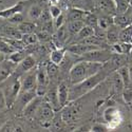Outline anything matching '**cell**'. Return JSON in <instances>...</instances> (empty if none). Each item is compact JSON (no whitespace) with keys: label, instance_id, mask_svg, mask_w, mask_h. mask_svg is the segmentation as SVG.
Instances as JSON below:
<instances>
[{"label":"cell","instance_id":"484cf974","mask_svg":"<svg viewBox=\"0 0 132 132\" xmlns=\"http://www.w3.org/2000/svg\"><path fill=\"white\" fill-rule=\"evenodd\" d=\"M117 73L119 74L120 78L123 80V84H124V88H128V87H132V84L130 81V77H129V70L127 67L123 65L120 67L118 70H117Z\"/></svg>","mask_w":132,"mask_h":132},{"label":"cell","instance_id":"4316f807","mask_svg":"<svg viewBox=\"0 0 132 132\" xmlns=\"http://www.w3.org/2000/svg\"><path fill=\"white\" fill-rule=\"evenodd\" d=\"M42 11H43V9H42V6L40 4H38V3L33 4L30 7V10H29V17H30V19H32V20H38L40 15H41V13H42Z\"/></svg>","mask_w":132,"mask_h":132},{"label":"cell","instance_id":"8992f818","mask_svg":"<svg viewBox=\"0 0 132 132\" xmlns=\"http://www.w3.org/2000/svg\"><path fill=\"white\" fill-rule=\"evenodd\" d=\"M36 65V60H35V58L32 56L31 54H29V55H27V56L24 57V59L21 61V62H19L18 64H17V68H16V70H15V72L14 73H17V75L18 76H20L21 74H26V73H28V72H30L33 68H34Z\"/></svg>","mask_w":132,"mask_h":132},{"label":"cell","instance_id":"7a4b0ae2","mask_svg":"<svg viewBox=\"0 0 132 132\" xmlns=\"http://www.w3.org/2000/svg\"><path fill=\"white\" fill-rule=\"evenodd\" d=\"M106 76L107 75L104 72H102V69H101L97 73L93 74L92 76H90V77L86 78L81 82L76 84L71 89V92L69 94V101H73L75 98L86 94L87 92H89L90 90L93 89V88H95L103 79H105Z\"/></svg>","mask_w":132,"mask_h":132},{"label":"cell","instance_id":"44dd1931","mask_svg":"<svg viewBox=\"0 0 132 132\" xmlns=\"http://www.w3.org/2000/svg\"><path fill=\"white\" fill-rule=\"evenodd\" d=\"M84 26H85L84 20H73V21H68L67 23L70 35H76Z\"/></svg>","mask_w":132,"mask_h":132},{"label":"cell","instance_id":"e0dca14e","mask_svg":"<svg viewBox=\"0 0 132 132\" xmlns=\"http://www.w3.org/2000/svg\"><path fill=\"white\" fill-rule=\"evenodd\" d=\"M87 12L82 9H78V7H71L69 10V12L67 14V18L68 21H73V20H84L85 16H86Z\"/></svg>","mask_w":132,"mask_h":132},{"label":"cell","instance_id":"30bf717a","mask_svg":"<svg viewBox=\"0 0 132 132\" xmlns=\"http://www.w3.org/2000/svg\"><path fill=\"white\" fill-rule=\"evenodd\" d=\"M21 81V91H30L36 89V72L34 73H29L24 75Z\"/></svg>","mask_w":132,"mask_h":132},{"label":"cell","instance_id":"52a82bcc","mask_svg":"<svg viewBox=\"0 0 132 132\" xmlns=\"http://www.w3.org/2000/svg\"><path fill=\"white\" fill-rule=\"evenodd\" d=\"M17 68V64L12 62L11 60H3L0 62V84L9 78L11 75H13Z\"/></svg>","mask_w":132,"mask_h":132},{"label":"cell","instance_id":"ab89813d","mask_svg":"<svg viewBox=\"0 0 132 132\" xmlns=\"http://www.w3.org/2000/svg\"><path fill=\"white\" fill-rule=\"evenodd\" d=\"M130 6L132 7V0H130Z\"/></svg>","mask_w":132,"mask_h":132},{"label":"cell","instance_id":"603a6c76","mask_svg":"<svg viewBox=\"0 0 132 132\" xmlns=\"http://www.w3.org/2000/svg\"><path fill=\"white\" fill-rule=\"evenodd\" d=\"M15 51H17V50L6 40V38H4V37L0 38V53H2L4 55H10V54L14 53Z\"/></svg>","mask_w":132,"mask_h":132},{"label":"cell","instance_id":"cb8c5ba5","mask_svg":"<svg viewBox=\"0 0 132 132\" xmlns=\"http://www.w3.org/2000/svg\"><path fill=\"white\" fill-rule=\"evenodd\" d=\"M27 55H29V54H27V52L24 51V49H22V50H17V51H15L14 53L10 54L9 57H7V59L11 60L12 62H14V63H16V64H18L19 62H21V61L24 59V57L27 56Z\"/></svg>","mask_w":132,"mask_h":132},{"label":"cell","instance_id":"8d00e7d4","mask_svg":"<svg viewBox=\"0 0 132 132\" xmlns=\"http://www.w3.org/2000/svg\"><path fill=\"white\" fill-rule=\"evenodd\" d=\"M92 131L93 132H105V131H108V129L102 124H96L92 127Z\"/></svg>","mask_w":132,"mask_h":132},{"label":"cell","instance_id":"6da1fadb","mask_svg":"<svg viewBox=\"0 0 132 132\" xmlns=\"http://www.w3.org/2000/svg\"><path fill=\"white\" fill-rule=\"evenodd\" d=\"M104 63L93 62L88 60H81L77 63L73 64V67L70 70V81L73 85L79 84L86 78L90 77L93 74L97 73L101 69H103Z\"/></svg>","mask_w":132,"mask_h":132},{"label":"cell","instance_id":"4dcf8cb0","mask_svg":"<svg viewBox=\"0 0 132 132\" xmlns=\"http://www.w3.org/2000/svg\"><path fill=\"white\" fill-rule=\"evenodd\" d=\"M7 20H9V22L13 23V24H19L20 22H22L23 21V16H22L21 13H16V14L11 16Z\"/></svg>","mask_w":132,"mask_h":132},{"label":"cell","instance_id":"f1b7e54d","mask_svg":"<svg viewBox=\"0 0 132 132\" xmlns=\"http://www.w3.org/2000/svg\"><path fill=\"white\" fill-rule=\"evenodd\" d=\"M97 21H98V19L96 18L95 15H93V14H91L89 12H87V14H86V16L84 18V22H85L86 26H89V27H91V28H93L95 30V28L98 26Z\"/></svg>","mask_w":132,"mask_h":132},{"label":"cell","instance_id":"60d3db41","mask_svg":"<svg viewBox=\"0 0 132 132\" xmlns=\"http://www.w3.org/2000/svg\"><path fill=\"white\" fill-rule=\"evenodd\" d=\"M131 24H132V14H131Z\"/></svg>","mask_w":132,"mask_h":132},{"label":"cell","instance_id":"74e56055","mask_svg":"<svg viewBox=\"0 0 132 132\" xmlns=\"http://www.w3.org/2000/svg\"><path fill=\"white\" fill-rule=\"evenodd\" d=\"M128 70H129V77H130V81H131V84H132V65L128 68Z\"/></svg>","mask_w":132,"mask_h":132},{"label":"cell","instance_id":"e575fe53","mask_svg":"<svg viewBox=\"0 0 132 132\" xmlns=\"http://www.w3.org/2000/svg\"><path fill=\"white\" fill-rule=\"evenodd\" d=\"M64 15L61 13L56 19H54V27H55V30L58 29L59 27H61L63 23H64Z\"/></svg>","mask_w":132,"mask_h":132},{"label":"cell","instance_id":"9a60e30c","mask_svg":"<svg viewBox=\"0 0 132 132\" xmlns=\"http://www.w3.org/2000/svg\"><path fill=\"white\" fill-rule=\"evenodd\" d=\"M49 75L47 73V69L43 67H39L36 71V82L38 87H48L49 84ZM36 86V87H37Z\"/></svg>","mask_w":132,"mask_h":132},{"label":"cell","instance_id":"83f0119b","mask_svg":"<svg viewBox=\"0 0 132 132\" xmlns=\"http://www.w3.org/2000/svg\"><path fill=\"white\" fill-rule=\"evenodd\" d=\"M21 40L23 41L26 47H28V46L34 45V43H37L38 37H37V34H35V33H30V34H23L22 37H21Z\"/></svg>","mask_w":132,"mask_h":132},{"label":"cell","instance_id":"5bb4252c","mask_svg":"<svg viewBox=\"0 0 132 132\" xmlns=\"http://www.w3.org/2000/svg\"><path fill=\"white\" fill-rule=\"evenodd\" d=\"M120 28H118L116 24L112 23L110 24V27L107 29V33H106V37L108 39V41L110 43H112V45H114V43L118 42L119 41V30Z\"/></svg>","mask_w":132,"mask_h":132},{"label":"cell","instance_id":"d590c367","mask_svg":"<svg viewBox=\"0 0 132 132\" xmlns=\"http://www.w3.org/2000/svg\"><path fill=\"white\" fill-rule=\"evenodd\" d=\"M37 37H38V40H45V41H47V40H50L52 38V34H50V33L41 30V32L37 34Z\"/></svg>","mask_w":132,"mask_h":132},{"label":"cell","instance_id":"4fadbf2b","mask_svg":"<svg viewBox=\"0 0 132 132\" xmlns=\"http://www.w3.org/2000/svg\"><path fill=\"white\" fill-rule=\"evenodd\" d=\"M69 88L65 82H61L58 87H57V95H58V101H59V106L60 108L64 107L67 105V103L69 102Z\"/></svg>","mask_w":132,"mask_h":132},{"label":"cell","instance_id":"ac0fdd59","mask_svg":"<svg viewBox=\"0 0 132 132\" xmlns=\"http://www.w3.org/2000/svg\"><path fill=\"white\" fill-rule=\"evenodd\" d=\"M47 101L48 103L52 106L54 110H58L60 109L59 106V101H58V95H57V89H51L47 92Z\"/></svg>","mask_w":132,"mask_h":132},{"label":"cell","instance_id":"836d02e7","mask_svg":"<svg viewBox=\"0 0 132 132\" xmlns=\"http://www.w3.org/2000/svg\"><path fill=\"white\" fill-rule=\"evenodd\" d=\"M71 4L74 7H78V9H85L86 5H88V0H69Z\"/></svg>","mask_w":132,"mask_h":132},{"label":"cell","instance_id":"d6a6232c","mask_svg":"<svg viewBox=\"0 0 132 132\" xmlns=\"http://www.w3.org/2000/svg\"><path fill=\"white\" fill-rule=\"evenodd\" d=\"M123 96H124V100H125L126 103H129L130 104L132 102V87L125 88Z\"/></svg>","mask_w":132,"mask_h":132},{"label":"cell","instance_id":"d4e9b609","mask_svg":"<svg viewBox=\"0 0 132 132\" xmlns=\"http://www.w3.org/2000/svg\"><path fill=\"white\" fill-rule=\"evenodd\" d=\"M116 14H123L130 7V0H113Z\"/></svg>","mask_w":132,"mask_h":132},{"label":"cell","instance_id":"8fae6325","mask_svg":"<svg viewBox=\"0 0 132 132\" xmlns=\"http://www.w3.org/2000/svg\"><path fill=\"white\" fill-rule=\"evenodd\" d=\"M42 103L41 101V96H35L33 100L23 108V113L27 117H33L36 112H37V110L40 106V104Z\"/></svg>","mask_w":132,"mask_h":132},{"label":"cell","instance_id":"7c38bea8","mask_svg":"<svg viewBox=\"0 0 132 132\" xmlns=\"http://www.w3.org/2000/svg\"><path fill=\"white\" fill-rule=\"evenodd\" d=\"M23 7H24V2L23 1H19L16 4H14L13 6L0 11V18L9 19L11 16L16 14V13H21L22 12V10H23Z\"/></svg>","mask_w":132,"mask_h":132},{"label":"cell","instance_id":"2e32d148","mask_svg":"<svg viewBox=\"0 0 132 132\" xmlns=\"http://www.w3.org/2000/svg\"><path fill=\"white\" fill-rule=\"evenodd\" d=\"M65 49L63 48H55L52 50L51 54H50V61L56 63V64H60L64 58V53H65Z\"/></svg>","mask_w":132,"mask_h":132},{"label":"cell","instance_id":"9c48e42d","mask_svg":"<svg viewBox=\"0 0 132 132\" xmlns=\"http://www.w3.org/2000/svg\"><path fill=\"white\" fill-rule=\"evenodd\" d=\"M131 14H132V7L130 6L125 13L116 14V16L113 18V23L116 24L120 29L126 28L127 26H130L131 24Z\"/></svg>","mask_w":132,"mask_h":132},{"label":"cell","instance_id":"3957f363","mask_svg":"<svg viewBox=\"0 0 132 132\" xmlns=\"http://www.w3.org/2000/svg\"><path fill=\"white\" fill-rule=\"evenodd\" d=\"M11 76L1 82L3 86V90H2L3 98H4L6 107L9 108H11L16 103L18 95L21 91V81L18 80V78L15 80H11Z\"/></svg>","mask_w":132,"mask_h":132},{"label":"cell","instance_id":"277c9868","mask_svg":"<svg viewBox=\"0 0 132 132\" xmlns=\"http://www.w3.org/2000/svg\"><path fill=\"white\" fill-rule=\"evenodd\" d=\"M112 58V52L106 50V49H94L89 52H87L81 55L82 60L93 61V62H100V63H106Z\"/></svg>","mask_w":132,"mask_h":132},{"label":"cell","instance_id":"ffe728a7","mask_svg":"<svg viewBox=\"0 0 132 132\" xmlns=\"http://www.w3.org/2000/svg\"><path fill=\"white\" fill-rule=\"evenodd\" d=\"M17 29L22 35L30 34V33H34L36 31V24L34 22H31V21H22L18 24Z\"/></svg>","mask_w":132,"mask_h":132},{"label":"cell","instance_id":"d6986e66","mask_svg":"<svg viewBox=\"0 0 132 132\" xmlns=\"http://www.w3.org/2000/svg\"><path fill=\"white\" fill-rule=\"evenodd\" d=\"M95 34V30L93 29V28H91V27H89V26H84L82 28H81V30L77 33V37L75 38V41L76 42H80L81 40H84V39H86V38H88V37H90V36H92V35H94Z\"/></svg>","mask_w":132,"mask_h":132},{"label":"cell","instance_id":"1f68e13d","mask_svg":"<svg viewBox=\"0 0 132 132\" xmlns=\"http://www.w3.org/2000/svg\"><path fill=\"white\" fill-rule=\"evenodd\" d=\"M49 12H50V14H51L52 19H56V18L62 13V12H61V10H60V7L57 6V5H55V4H52V5L50 6Z\"/></svg>","mask_w":132,"mask_h":132},{"label":"cell","instance_id":"f35d334b","mask_svg":"<svg viewBox=\"0 0 132 132\" xmlns=\"http://www.w3.org/2000/svg\"><path fill=\"white\" fill-rule=\"evenodd\" d=\"M4 59H5V55H4V54H2V53H0V62L3 61Z\"/></svg>","mask_w":132,"mask_h":132},{"label":"cell","instance_id":"5b68a950","mask_svg":"<svg viewBox=\"0 0 132 132\" xmlns=\"http://www.w3.org/2000/svg\"><path fill=\"white\" fill-rule=\"evenodd\" d=\"M35 115H37L40 124L43 127H48L51 124V120L54 116V109L48 102L41 103Z\"/></svg>","mask_w":132,"mask_h":132},{"label":"cell","instance_id":"f546056e","mask_svg":"<svg viewBox=\"0 0 132 132\" xmlns=\"http://www.w3.org/2000/svg\"><path fill=\"white\" fill-rule=\"evenodd\" d=\"M47 73L49 75V77L50 78H54L55 76H56L58 74V64L56 63H54L52 61H50L47 65Z\"/></svg>","mask_w":132,"mask_h":132},{"label":"cell","instance_id":"ba28073f","mask_svg":"<svg viewBox=\"0 0 132 132\" xmlns=\"http://www.w3.org/2000/svg\"><path fill=\"white\" fill-rule=\"evenodd\" d=\"M98 48H101V47L94 46V45H87V43L78 42V43H74V45H70V47H68L65 50H67L69 53H71V54L81 56L82 54L89 52L91 50H94V49H98Z\"/></svg>","mask_w":132,"mask_h":132},{"label":"cell","instance_id":"7402d4cb","mask_svg":"<svg viewBox=\"0 0 132 132\" xmlns=\"http://www.w3.org/2000/svg\"><path fill=\"white\" fill-rule=\"evenodd\" d=\"M119 41L120 42H132V24L127 26L126 28H123L119 32Z\"/></svg>","mask_w":132,"mask_h":132}]
</instances>
